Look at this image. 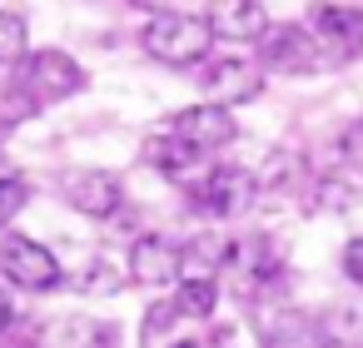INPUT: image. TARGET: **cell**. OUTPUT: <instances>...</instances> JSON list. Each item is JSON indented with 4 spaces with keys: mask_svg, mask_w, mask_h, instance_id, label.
I'll use <instances>...</instances> for the list:
<instances>
[{
    "mask_svg": "<svg viewBox=\"0 0 363 348\" xmlns=\"http://www.w3.org/2000/svg\"><path fill=\"white\" fill-rule=\"evenodd\" d=\"M214 45L209 16H189V11H164L145 26V50L160 65H199L204 50Z\"/></svg>",
    "mask_w": 363,
    "mask_h": 348,
    "instance_id": "1",
    "label": "cell"
},
{
    "mask_svg": "<svg viewBox=\"0 0 363 348\" xmlns=\"http://www.w3.org/2000/svg\"><path fill=\"white\" fill-rule=\"evenodd\" d=\"M35 110L40 105H60V100H70V95H80L85 90V70L65 55V50H30L26 60H21V85H16Z\"/></svg>",
    "mask_w": 363,
    "mask_h": 348,
    "instance_id": "2",
    "label": "cell"
},
{
    "mask_svg": "<svg viewBox=\"0 0 363 348\" xmlns=\"http://www.w3.org/2000/svg\"><path fill=\"white\" fill-rule=\"evenodd\" d=\"M194 209L209 214V219H234L254 204V174L244 164H214L194 189H189Z\"/></svg>",
    "mask_w": 363,
    "mask_h": 348,
    "instance_id": "3",
    "label": "cell"
},
{
    "mask_svg": "<svg viewBox=\"0 0 363 348\" xmlns=\"http://www.w3.org/2000/svg\"><path fill=\"white\" fill-rule=\"evenodd\" d=\"M0 274L16 288H30V293L60 288V259L50 249H40L35 239H26V234H6V244H0Z\"/></svg>",
    "mask_w": 363,
    "mask_h": 348,
    "instance_id": "4",
    "label": "cell"
},
{
    "mask_svg": "<svg viewBox=\"0 0 363 348\" xmlns=\"http://www.w3.org/2000/svg\"><path fill=\"white\" fill-rule=\"evenodd\" d=\"M259 65L279 70V75H308L328 60H323L318 40L308 35V26H269L259 35Z\"/></svg>",
    "mask_w": 363,
    "mask_h": 348,
    "instance_id": "5",
    "label": "cell"
},
{
    "mask_svg": "<svg viewBox=\"0 0 363 348\" xmlns=\"http://www.w3.org/2000/svg\"><path fill=\"white\" fill-rule=\"evenodd\" d=\"M308 35L318 50H333L328 65H343L363 50V6H313L308 11Z\"/></svg>",
    "mask_w": 363,
    "mask_h": 348,
    "instance_id": "6",
    "label": "cell"
},
{
    "mask_svg": "<svg viewBox=\"0 0 363 348\" xmlns=\"http://www.w3.org/2000/svg\"><path fill=\"white\" fill-rule=\"evenodd\" d=\"M199 90H204V105L229 110V105H244V100H254L264 90V70L239 60V55L234 60H209L204 75H199Z\"/></svg>",
    "mask_w": 363,
    "mask_h": 348,
    "instance_id": "7",
    "label": "cell"
},
{
    "mask_svg": "<svg viewBox=\"0 0 363 348\" xmlns=\"http://www.w3.org/2000/svg\"><path fill=\"white\" fill-rule=\"evenodd\" d=\"M60 189H65L70 209L85 214V219H110L125 204V189H120V179L110 169H70L60 179Z\"/></svg>",
    "mask_w": 363,
    "mask_h": 348,
    "instance_id": "8",
    "label": "cell"
},
{
    "mask_svg": "<svg viewBox=\"0 0 363 348\" xmlns=\"http://www.w3.org/2000/svg\"><path fill=\"white\" fill-rule=\"evenodd\" d=\"M130 279L145 288H164L184 279V249L169 244L164 234H140L130 249Z\"/></svg>",
    "mask_w": 363,
    "mask_h": 348,
    "instance_id": "9",
    "label": "cell"
},
{
    "mask_svg": "<svg viewBox=\"0 0 363 348\" xmlns=\"http://www.w3.org/2000/svg\"><path fill=\"white\" fill-rule=\"evenodd\" d=\"M169 135H179L184 145H194V150H224V145H234V135H239V125H234V115L229 110H219V105H189V110H179L174 120H169Z\"/></svg>",
    "mask_w": 363,
    "mask_h": 348,
    "instance_id": "10",
    "label": "cell"
},
{
    "mask_svg": "<svg viewBox=\"0 0 363 348\" xmlns=\"http://www.w3.org/2000/svg\"><path fill=\"white\" fill-rule=\"evenodd\" d=\"M229 264L239 269V298H259V293H264V288H274V284H279V274H284V264H279V254H274V244H269V239L234 244Z\"/></svg>",
    "mask_w": 363,
    "mask_h": 348,
    "instance_id": "11",
    "label": "cell"
},
{
    "mask_svg": "<svg viewBox=\"0 0 363 348\" xmlns=\"http://www.w3.org/2000/svg\"><path fill=\"white\" fill-rule=\"evenodd\" d=\"M209 30L224 35V40H259L269 30V11L259 0H234V6H219L209 16Z\"/></svg>",
    "mask_w": 363,
    "mask_h": 348,
    "instance_id": "12",
    "label": "cell"
},
{
    "mask_svg": "<svg viewBox=\"0 0 363 348\" xmlns=\"http://www.w3.org/2000/svg\"><path fill=\"white\" fill-rule=\"evenodd\" d=\"M145 155H150V164L160 169V174H169V179H189L199 164H204V150H194V145H184L179 135H155L150 145H145Z\"/></svg>",
    "mask_w": 363,
    "mask_h": 348,
    "instance_id": "13",
    "label": "cell"
},
{
    "mask_svg": "<svg viewBox=\"0 0 363 348\" xmlns=\"http://www.w3.org/2000/svg\"><path fill=\"white\" fill-rule=\"evenodd\" d=\"M214 303H219L214 279H179V288H174V308H179V313H189V318H209Z\"/></svg>",
    "mask_w": 363,
    "mask_h": 348,
    "instance_id": "14",
    "label": "cell"
},
{
    "mask_svg": "<svg viewBox=\"0 0 363 348\" xmlns=\"http://www.w3.org/2000/svg\"><path fill=\"white\" fill-rule=\"evenodd\" d=\"M26 60V21L0 11V65H21Z\"/></svg>",
    "mask_w": 363,
    "mask_h": 348,
    "instance_id": "15",
    "label": "cell"
},
{
    "mask_svg": "<svg viewBox=\"0 0 363 348\" xmlns=\"http://www.w3.org/2000/svg\"><path fill=\"white\" fill-rule=\"evenodd\" d=\"M26 199H30V189H26V179H16V174H0V229H6L21 209H26Z\"/></svg>",
    "mask_w": 363,
    "mask_h": 348,
    "instance_id": "16",
    "label": "cell"
},
{
    "mask_svg": "<svg viewBox=\"0 0 363 348\" xmlns=\"http://www.w3.org/2000/svg\"><path fill=\"white\" fill-rule=\"evenodd\" d=\"M343 274H348V279L363 288V239H353V244L343 249Z\"/></svg>",
    "mask_w": 363,
    "mask_h": 348,
    "instance_id": "17",
    "label": "cell"
},
{
    "mask_svg": "<svg viewBox=\"0 0 363 348\" xmlns=\"http://www.w3.org/2000/svg\"><path fill=\"white\" fill-rule=\"evenodd\" d=\"M338 150H343V159L363 164V120H358V125H353V130L343 135V145H338Z\"/></svg>",
    "mask_w": 363,
    "mask_h": 348,
    "instance_id": "18",
    "label": "cell"
},
{
    "mask_svg": "<svg viewBox=\"0 0 363 348\" xmlns=\"http://www.w3.org/2000/svg\"><path fill=\"white\" fill-rule=\"evenodd\" d=\"M16 323V308H11V298H6V288H0V343H6V328Z\"/></svg>",
    "mask_w": 363,
    "mask_h": 348,
    "instance_id": "19",
    "label": "cell"
},
{
    "mask_svg": "<svg viewBox=\"0 0 363 348\" xmlns=\"http://www.w3.org/2000/svg\"><path fill=\"white\" fill-rule=\"evenodd\" d=\"M174 348H199V343H194V338H184V343H174Z\"/></svg>",
    "mask_w": 363,
    "mask_h": 348,
    "instance_id": "20",
    "label": "cell"
},
{
    "mask_svg": "<svg viewBox=\"0 0 363 348\" xmlns=\"http://www.w3.org/2000/svg\"><path fill=\"white\" fill-rule=\"evenodd\" d=\"M6 135H11V130H6V125H0V145H6Z\"/></svg>",
    "mask_w": 363,
    "mask_h": 348,
    "instance_id": "21",
    "label": "cell"
}]
</instances>
